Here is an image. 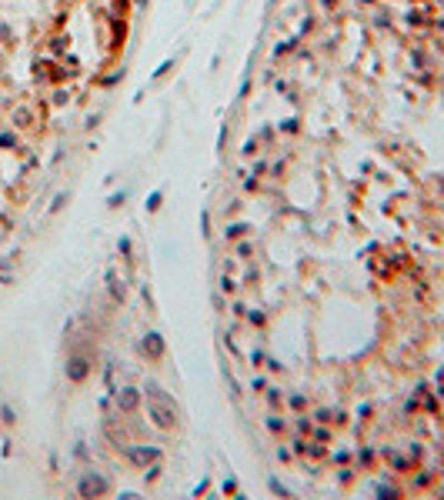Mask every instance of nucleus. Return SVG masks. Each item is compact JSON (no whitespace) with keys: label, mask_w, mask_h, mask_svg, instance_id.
Masks as SVG:
<instances>
[{"label":"nucleus","mask_w":444,"mask_h":500,"mask_svg":"<svg viewBox=\"0 0 444 500\" xmlns=\"http://www.w3.org/2000/svg\"><path fill=\"white\" fill-rule=\"evenodd\" d=\"M231 340L274 430L327 470H444V130L267 120L224 207Z\"/></svg>","instance_id":"f257e3e1"}]
</instances>
